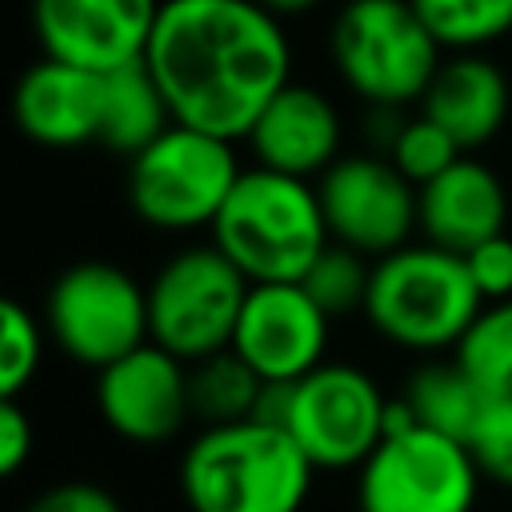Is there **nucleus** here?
Instances as JSON below:
<instances>
[{"mask_svg":"<svg viewBox=\"0 0 512 512\" xmlns=\"http://www.w3.org/2000/svg\"><path fill=\"white\" fill-rule=\"evenodd\" d=\"M172 124L176 120L168 112V100L144 60L104 72V112H100V144L104 148L132 160L156 136H164Z\"/></svg>","mask_w":512,"mask_h":512,"instance_id":"19","label":"nucleus"},{"mask_svg":"<svg viewBox=\"0 0 512 512\" xmlns=\"http://www.w3.org/2000/svg\"><path fill=\"white\" fill-rule=\"evenodd\" d=\"M44 328L52 344L100 372L152 340L148 284L108 260H80L64 268L44 296Z\"/></svg>","mask_w":512,"mask_h":512,"instance_id":"8","label":"nucleus"},{"mask_svg":"<svg viewBox=\"0 0 512 512\" xmlns=\"http://www.w3.org/2000/svg\"><path fill=\"white\" fill-rule=\"evenodd\" d=\"M328 236L360 256H388L420 228V188L388 156H340L320 180Z\"/></svg>","mask_w":512,"mask_h":512,"instance_id":"11","label":"nucleus"},{"mask_svg":"<svg viewBox=\"0 0 512 512\" xmlns=\"http://www.w3.org/2000/svg\"><path fill=\"white\" fill-rule=\"evenodd\" d=\"M332 316L308 296L300 280L292 284H252L232 352L252 364V372L268 384L304 380L324 364Z\"/></svg>","mask_w":512,"mask_h":512,"instance_id":"12","label":"nucleus"},{"mask_svg":"<svg viewBox=\"0 0 512 512\" xmlns=\"http://www.w3.org/2000/svg\"><path fill=\"white\" fill-rule=\"evenodd\" d=\"M464 264H468V276H472L476 292L484 296V304L512 300V240L504 232L476 244L472 252H464Z\"/></svg>","mask_w":512,"mask_h":512,"instance_id":"28","label":"nucleus"},{"mask_svg":"<svg viewBox=\"0 0 512 512\" xmlns=\"http://www.w3.org/2000/svg\"><path fill=\"white\" fill-rule=\"evenodd\" d=\"M24 512H124V504L92 480H60L44 492H36Z\"/></svg>","mask_w":512,"mask_h":512,"instance_id":"29","label":"nucleus"},{"mask_svg":"<svg viewBox=\"0 0 512 512\" xmlns=\"http://www.w3.org/2000/svg\"><path fill=\"white\" fill-rule=\"evenodd\" d=\"M460 156H464V148H460L436 120H428L424 112H420V116H408V120L400 124L396 140L388 144V160H392L416 188H424L428 180H436L440 172H448Z\"/></svg>","mask_w":512,"mask_h":512,"instance_id":"26","label":"nucleus"},{"mask_svg":"<svg viewBox=\"0 0 512 512\" xmlns=\"http://www.w3.org/2000/svg\"><path fill=\"white\" fill-rule=\"evenodd\" d=\"M256 4H260V8H268L272 16H280V20H284V16H300V12L316 8L320 0H256Z\"/></svg>","mask_w":512,"mask_h":512,"instance_id":"31","label":"nucleus"},{"mask_svg":"<svg viewBox=\"0 0 512 512\" xmlns=\"http://www.w3.org/2000/svg\"><path fill=\"white\" fill-rule=\"evenodd\" d=\"M480 308L484 296L476 292L464 256L448 248L424 240L372 260L364 320L404 352L456 348Z\"/></svg>","mask_w":512,"mask_h":512,"instance_id":"4","label":"nucleus"},{"mask_svg":"<svg viewBox=\"0 0 512 512\" xmlns=\"http://www.w3.org/2000/svg\"><path fill=\"white\" fill-rule=\"evenodd\" d=\"M240 172L232 140L172 124L128 160V204L156 232L212 228Z\"/></svg>","mask_w":512,"mask_h":512,"instance_id":"6","label":"nucleus"},{"mask_svg":"<svg viewBox=\"0 0 512 512\" xmlns=\"http://www.w3.org/2000/svg\"><path fill=\"white\" fill-rule=\"evenodd\" d=\"M456 364L480 384L488 400L512 396V300L484 304L456 344Z\"/></svg>","mask_w":512,"mask_h":512,"instance_id":"22","label":"nucleus"},{"mask_svg":"<svg viewBox=\"0 0 512 512\" xmlns=\"http://www.w3.org/2000/svg\"><path fill=\"white\" fill-rule=\"evenodd\" d=\"M164 0H32V28L44 56L112 72L144 60Z\"/></svg>","mask_w":512,"mask_h":512,"instance_id":"13","label":"nucleus"},{"mask_svg":"<svg viewBox=\"0 0 512 512\" xmlns=\"http://www.w3.org/2000/svg\"><path fill=\"white\" fill-rule=\"evenodd\" d=\"M252 280L208 240L172 252L148 280V332L152 344L184 364L232 348Z\"/></svg>","mask_w":512,"mask_h":512,"instance_id":"7","label":"nucleus"},{"mask_svg":"<svg viewBox=\"0 0 512 512\" xmlns=\"http://www.w3.org/2000/svg\"><path fill=\"white\" fill-rule=\"evenodd\" d=\"M188 388H192V420H200V428H216V424L252 420L264 380L252 372L248 360L224 348L208 360L188 364Z\"/></svg>","mask_w":512,"mask_h":512,"instance_id":"21","label":"nucleus"},{"mask_svg":"<svg viewBox=\"0 0 512 512\" xmlns=\"http://www.w3.org/2000/svg\"><path fill=\"white\" fill-rule=\"evenodd\" d=\"M244 140L260 168L320 180L340 160V116L324 92L288 80Z\"/></svg>","mask_w":512,"mask_h":512,"instance_id":"15","label":"nucleus"},{"mask_svg":"<svg viewBox=\"0 0 512 512\" xmlns=\"http://www.w3.org/2000/svg\"><path fill=\"white\" fill-rule=\"evenodd\" d=\"M468 448H472L484 480H496V484L512 488V396L488 400Z\"/></svg>","mask_w":512,"mask_h":512,"instance_id":"27","label":"nucleus"},{"mask_svg":"<svg viewBox=\"0 0 512 512\" xmlns=\"http://www.w3.org/2000/svg\"><path fill=\"white\" fill-rule=\"evenodd\" d=\"M416 424L432 428V432H444V436H456V440H472L484 408H488V396L480 392V384L452 360H428L420 364L408 384H404V396H400Z\"/></svg>","mask_w":512,"mask_h":512,"instance_id":"20","label":"nucleus"},{"mask_svg":"<svg viewBox=\"0 0 512 512\" xmlns=\"http://www.w3.org/2000/svg\"><path fill=\"white\" fill-rule=\"evenodd\" d=\"M208 232L252 284L304 280L312 260L332 244L316 184L260 164L240 172Z\"/></svg>","mask_w":512,"mask_h":512,"instance_id":"3","label":"nucleus"},{"mask_svg":"<svg viewBox=\"0 0 512 512\" xmlns=\"http://www.w3.org/2000/svg\"><path fill=\"white\" fill-rule=\"evenodd\" d=\"M100 112L104 76L52 56L32 64L12 92L16 128L44 148H80L100 140Z\"/></svg>","mask_w":512,"mask_h":512,"instance_id":"16","label":"nucleus"},{"mask_svg":"<svg viewBox=\"0 0 512 512\" xmlns=\"http://www.w3.org/2000/svg\"><path fill=\"white\" fill-rule=\"evenodd\" d=\"M480 476L464 440L416 424L384 436L356 468V512H472Z\"/></svg>","mask_w":512,"mask_h":512,"instance_id":"9","label":"nucleus"},{"mask_svg":"<svg viewBox=\"0 0 512 512\" xmlns=\"http://www.w3.org/2000/svg\"><path fill=\"white\" fill-rule=\"evenodd\" d=\"M504 224H508V192L500 176L480 160L460 156L448 172H440L420 188V232L436 248L464 256L476 244L500 236Z\"/></svg>","mask_w":512,"mask_h":512,"instance_id":"17","label":"nucleus"},{"mask_svg":"<svg viewBox=\"0 0 512 512\" xmlns=\"http://www.w3.org/2000/svg\"><path fill=\"white\" fill-rule=\"evenodd\" d=\"M440 48L476 52L512 32V0H412Z\"/></svg>","mask_w":512,"mask_h":512,"instance_id":"23","label":"nucleus"},{"mask_svg":"<svg viewBox=\"0 0 512 512\" xmlns=\"http://www.w3.org/2000/svg\"><path fill=\"white\" fill-rule=\"evenodd\" d=\"M388 396L380 384L356 368L324 360L304 380H292L284 432L320 472L360 468L384 440Z\"/></svg>","mask_w":512,"mask_h":512,"instance_id":"10","label":"nucleus"},{"mask_svg":"<svg viewBox=\"0 0 512 512\" xmlns=\"http://www.w3.org/2000/svg\"><path fill=\"white\" fill-rule=\"evenodd\" d=\"M508 100V80L492 60H484L480 52H456L440 60L420 112L436 120L464 152H472L504 128Z\"/></svg>","mask_w":512,"mask_h":512,"instance_id":"18","label":"nucleus"},{"mask_svg":"<svg viewBox=\"0 0 512 512\" xmlns=\"http://www.w3.org/2000/svg\"><path fill=\"white\" fill-rule=\"evenodd\" d=\"M36 452V424L20 396H0V472L16 476Z\"/></svg>","mask_w":512,"mask_h":512,"instance_id":"30","label":"nucleus"},{"mask_svg":"<svg viewBox=\"0 0 512 512\" xmlns=\"http://www.w3.org/2000/svg\"><path fill=\"white\" fill-rule=\"evenodd\" d=\"M44 360V328L40 320L20 304H0V396H24V388L36 380Z\"/></svg>","mask_w":512,"mask_h":512,"instance_id":"25","label":"nucleus"},{"mask_svg":"<svg viewBox=\"0 0 512 512\" xmlns=\"http://www.w3.org/2000/svg\"><path fill=\"white\" fill-rule=\"evenodd\" d=\"M332 64L372 108H404L424 100L440 68V40L412 0H348L332 24Z\"/></svg>","mask_w":512,"mask_h":512,"instance_id":"5","label":"nucleus"},{"mask_svg":"<svg viewBox=\"0 0 512 512\" xmlns=\"http://www.w3.org/2000/svg\"><path fill=\"white\" fill-rule=\"evenodd\" d=\"M300 284L336 320V316H348V312H364L368 284H372V264H368V256H360V252H352V248L332 240L312 260V268L304 272Z\"/></svg>","mask_w":512,"mask_h":512,"instance_id":"24","label":"nucleus"},{"mask_svg":"<svg viewBox=\"0 0 512 512\" xmlns=\"http://www.w3.org/2000/svg\"><path fill=\"white\" fill-rule=\"evenodd\" d=\"M144 64L176 124L232 144L292 80L284 24L256 0H164Z\"/></svg>","mask_w":512,"mask_h":512,"instance_id":"1","label":"nucleus"},{"mask_svg":"<svg viewBox=\"0 0 512 512\" xmlns=\"http://www.w3.org/2000/svg\"><path fill=\"white\" fill-rule=\"evenodd\" d=\"M96 408L120 440L164 444L192 420L188 364L148 340L96 372Z\"/></svg>","mask_w":512,"mask_h":512,"instance_id":"14","label":"nucleus"},{"mask_svg":"<svg viewBox=\"0 0 512 512\" xmlns=\"http://www.w3.org/2000/svg\"><path fill=\"white\" fill-rule=\"evenodd\" d=\"M312 460L264 420L200 428L180 456L188 512H300L312 492Z\"/></svg>","mask_w":512,"mask_h":512,"instance_id":"2","label":"nucleus"}]
</instances>
